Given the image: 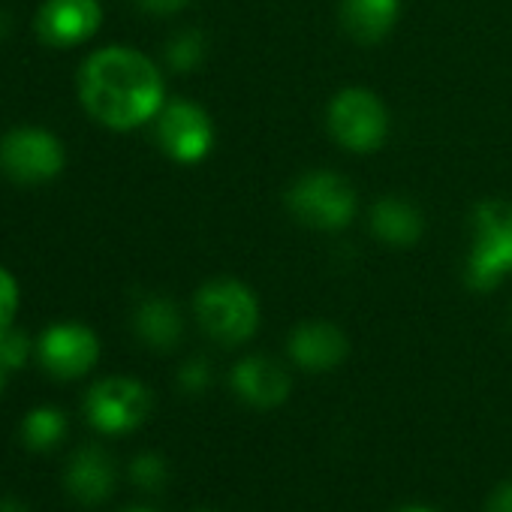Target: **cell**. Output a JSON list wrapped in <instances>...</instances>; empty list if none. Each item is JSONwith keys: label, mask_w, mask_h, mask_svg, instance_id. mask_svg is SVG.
Returning a JSON list of instances; mask_svg holds the SVG:
<instances>
[{"label": "cell", "mask_w": 512, "mask_h": 512, "mask_svg": "<svg viewBox=\"0 0 512 512\" xmlns=\"http://www.w3.org/2000/svg\"><path fill=\"white\" fill-rule=\"evenodd\" d=\"M79 97L94 121L109 130H133L163 109V79L136 49L109 46L79 70Z\"/></svg>", "instance_id": "obj_1"}, {"label": "cell", "mask_w": 512, "mask_h": 512, "mask_svg": "<svg viewBox=\"0 0 512 512\" xmlns=\"http://www.w3.org/2000/svg\"><path fill=\"white\" fill-rule=\"evenodd\" d=\"M512 272V205L503 199L479 202L473 211V247L467 260V284L494 290Z\"/></svg>", "instance_id": "obj_2"}, {"label": "cell", "mask_w": 512, "mask_h": 512, "mask_svg": "<svg viewBox=\"0 0 512 512\" xmlns=\"http://www.w3.org/2000/svg\"><path fill=\"white\" fill-rule=\"evenodd\" d=\"M196 320L208 338L223 347H235L247 341L260 326V305L256 296L238 281H211L193 299Z\"/></svg>", "instance_id": "obj_3"}, {"label": "cell", "mask_w": 512, "mask_h": 512, "mask_svg": "<svg viewBox=\"0 0 512 512\" xmlns=\"http://www.w3.org/2000/svg\"><path fill=\"white\" fill-rule=\"evenodd\" d=\"M287 208L302 226L335 232L350 226V220L356 217V190L347 178L329 169L305 172L287 190Z\"/></svg>", "instance_id": "obj_4"}, {"label": "cell", "mask_w": 512, "mask_h": 512, "mask_svg": "<svg viewBox=\"0 0 512 512\" xmlns=\"http://www.w3.org/2000/svg\"><path fill=\"white\" fill-rule=\"evenodd\" d=\"M326 124L332 139L353 154L377 151L389 133V115L383 100L365 88H347L335 94L329 103Z\"/></svg>", "instance_id": "obj_5"}, {"label": "cell", "mask_w": 512, "mask_h": 512, "mask_svg": "<svg viewBox=\"0 0 512 512\" xmlns=\"http://www.w3.org/2000/svg\"><path fill=\"white\" fill-rule=\"evenodd\" d=\"M151 413V392L133 377H106L85 395V416L100 434H130Z\"/></svg>", "instance_id": "obj_6"}, {"label": "cell", "mask_w": 512, "mask_h": 512, "mask_svg": "<svg viewBox=\"0 0 512 512\" xmlns=\"http://www.w3.org/2000/svg\"><path fill=\"white\" fill-rule=\"evenodd\" d=\"M64 145L40 127H16L0 139V169L19 184L52 181L64 169Z\"/></svg>", "instance_id": "obj_7"}, {"label": "cell", "mask_w": 512, "mask_h": 512, "mask_svg": "<svg viewBox=\"0 0 512 512\" xmlns=\"http://www.w3.org/2000/svg\"><path fill=\"white\" fill-rule=\"evenodd\" d=\"M157 142L166 151V157L178 163H196L214 145L211 118L196 103L172 100L157 115Z\"/></svg>", "instance_id": "obj_8"}, {"label": "cell", "mask_w": 512, "mask_h": 512, "mask_svg": "<svg viewBox=\"0 0 512 512\" xmlns=\"http://www.w3.org/2000/svg\"><path fill=\"white\" fill-rule=\"evenodd\" d=\"M37 356L55 380H76L97 365L100 341L82 323H55L43 332Z\"/></svg>", "instance_id": "obj_9"}, {"label": "cell", "mask_w": 512, "mask_h": 512, "mask_svg": "<svg viewBox=\"0 0 512 512\" xmlns=\"http://www.w3.org/2000/svg\"><path fill=\"white\" fill-rule=\"evenodd\" d=\"M100 22L103 10L97 0H46L34 19V28L46 46L70 49L91 40Z\"/></svg>", "instance_id": "obj_10"}, {"label": "cell", "mask_w": 512, "mask_h": 512, "mask_svg": "<svg viewBox=\"0 0 512 512\" xmlns=\"http://www.w3.org/2000/svg\"><path fill=\"white\" fill-rule=\"evenodd\" d=\"M232 389L235 395L260 410H272L281 407L290 398V374L281 362L269 359V356H247L232 368Z\"/></svg>", "instance_id": "obj_11"}, {"label": "cell", "mask_w": 512, "mask_h": 512, "mask_svg": "<svg viewBox=\"0 0 512 512\" xmlns=\"http://www.w3.org/2000/svg\"><path fill=\"white\" fill-rule=\"evenodd\" d=\"M115 461L100 446H82L67 461L64 485L82 506H100L115 491Z\"/></svg>", "instance_id": "obj_12"}, {"label": "cell", "mask_w": 512, "mask_h": 512, "mask_svg": "<svg viewBox=\"0 0 512 512\" xmlns=\"http://www.w3.org/2000/svg\"><path fill=\"white\" fill-rule=\"evenodd\" d=\"M290 356L305 371H332L347 356V338L332 323H302L290 335Z\"/></svg>", "instance_id": "obj_13"}, {"label": "cell", "mask_w": 512, "mask_h": 512, "mask_svg": "<svg viewBox=\"0 0 512 512\" xmlns=\"http://www.w3.org/2000/svg\"><path fill=\"white\" fill-rule=\"evenodd\" d=\"M401 0H344L341 25L344 34L362 46L380 43L398 22Z\"/></svg>", "instance_id": "obj_14"}, {"label": "cell", "mask_w": 512, "mask_h": 512, "mask_svg": "<svg viewBox=\"0 0 512 512\" xmlns=\"http://www.w3.org/2000/svg\"><path fill=\"white\" fill-rule=\"evenodd\" d=\"M371 229L386 244L410 247V244L419 241V235L425 229V220H422V214H419V208L413 202L398 199V196H383L371 208Z\"/></svg>", "instance_id": "obj_15"}, {"label": "cell", "mask_w": 512, "mask_h": 512, "mask_svg": "<svg viewBox=\"0 0 512 512\" xmlns=\"http://www.w3.org/2000/svg\"><path fill=\"white\" fill-rule=\"evenodd\" d=\"M133 326H136V335L142 338V344H148L154 350H172L184 332L178 308L163 296L145 299L133 317Z\"/></svg>", "instance_id": "obj_16"}, {"label": "cell", "mask_w": 512, "mask_h": 512, "mask_svg": "<svg viewBox=\"0 0 512 512\" xmlns=\"http://www.w3.org/2000/svg\"><path fill=\"white\" fill-rule=\"evenodd\" d=\"M67 437V416L58 407H34L22 422V443L31 452H52Z\"/></svg>", "instance_id": "obj_17"}, {"label": "cell", "mask_w": 512, "mask_h": 512, "mask_svg": "<svg viewBox=\"0 0 512 512\" xmlns=\"http://www.w3.org/2000/svg\"><path fill=\"white\" fill-rule=\"evenodd\" d=\"M130 479L142 491H160L169 482V464L157 452H142L130 461Z\"/></svg>", "instance_id": "obj_18"}, {"label": "cell", "mask_w": 512, "mask_h": 512, "mask_svg": "<svg viewBox=\"0 0 512 512\" xmlns=\"http://www.w3.org/2000/svg\"><path fill=\"white\" fill-rule=\"evenodd\" d=\"M202 52H205L202 34H196V31H187V34H178V37L169 43V49H166V58H169V64H172L175 70L187 73V70H193V67L202 61Z\"/></svg>", "instance_id": "obj_19"}, {"label": "cell", "mask_w": 512, "mask_h": 512, "mask_svg": "<svg viewBox=\"0 0 512 512\" xmlns=\"http://www.w3.org/2000/svg\"><path fill=\"white\" fill-rule=\"evenodd\" d=\"M28 359H31V338L22 329H7L0 335V365L7 371H19L25 368Z\"/></svg>", "instance_id": "obj_20"}, {"label": "cell", "mask_w": 512, "mask_h": 512, "mask_svg": "<svg viewBox=\"0 0 512 512\" xmlns=\"http://www.w3.org/2000/svg\"><path fill=\"white\" fill-rule=\"evenodd\" d=\"M16 311H19V284L4 266H0V335L13 329Z\"/></svg>", "instance_id": "obj_21"}, {"label": "cell", "mask_w": 512, "mask_h": 512, "mask_svg": "<svg viewBox=\"0 0 512 512\" xmlns=\"http://www.w3.org/2000/svg\"><path fill=\"white\" fill-rule=\"evenodd\" d=\"M178 386L190 395H199L211 386V365L205 359H190L178 371Z\"/></svg>", "instance_id": "obj_22"}, {"label": "cell", "mask_w": 512, "mask_h": 512, "mask_svg": "<svg viewBox=\"0 0 512 512\" xmlns=\"http://www.w3.org/2000/svg\"><path fill=\"white\" fill-rule=\"evenodd\" d=\"M485 512H512V482L500 485L491 500H488V509Z\"/></svg>", "instance_id": "obj_23"}, {"label": "cell", "mask_w": 512, "mask_h": 512, "mask_svg": "<svg viewBox=\"0 0 512 512\" xmlns=\"http://www.w3.org/2000/svg\"><path fill=\"white\" fill-rule=\"evenodd\" d=\"M184 4H190V0H142V7H145L148 13H157V16L175 13V10H181Z\"/></svg>", "instance_id": "obj_24"}, {"label": "cell", "mask_w": 512, "mask_h": 512, "mask_svg": "<svg viewBox=\"0 0 512 512\" xmlns=\"http://www.w3.org/2000/svg\"><path fill=\"white\" fill-rule=\"evenodd\" d=\"M0 512H28V506L13 494H0Z\"/></svg>", "instance_id": "obj_25"}, {"label": "cell", "mask_w": 512, "mask_h": 512, "mask_svg": "<svg viewBox=\"0 0 512 512\" xmlns=\"http://www.w3.org/2000/svg\"><path fill=\"white\" fill-rule=\"evenodd\" d=\"M398 512H434V509H428V506H401Z\"/></svg>", "instance_id": "obj_26"}, {"label": "cell", "mask_w": 512, "mask_h": 512, "mask_svg": "<svg viewBox=\"0 0 512 512\" xmlns=\"http://www.w3.org/2000/svg\"><path fill=\"white\" fill-rule=\"evenodd\" d=\"M4 389H7V368L0 365V395H4Z\"/></svg>", "instance_id": "obj_27"}, {"label": "cell", "mask_w": 512, "mask_h": 512, "mask_svg": "<svg viewBox=\"0 0 512 512\" xmlns=\"http://www.w3.org/2000/svg\"><path fill=\"white\" fill-rule=\"evenodd\" d=\"M121 512H154V509H148V506H130V509H121Z\"/></svg>", "instance_id": "obj_28"}]
</instances>
